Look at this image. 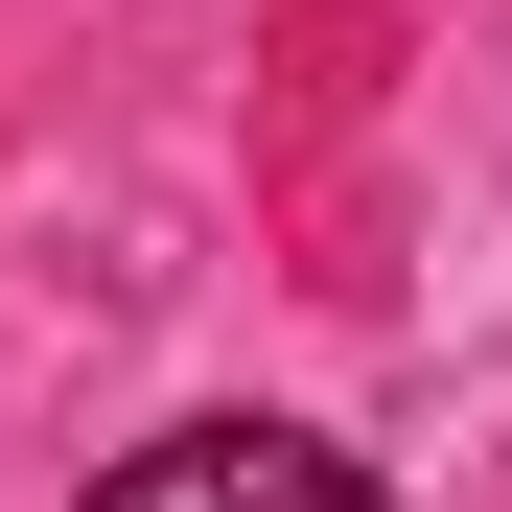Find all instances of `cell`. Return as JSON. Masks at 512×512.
<instances>
[{"instance_id":"1","label":"cell","mask_w":512,"mask_h":512,"mask_svg":"<svg viewBox=\"0 0 512 512\" xmlns=\"http://www.w3.org/2000/svg\"><path fill=\"white\" fill-rule=\"evenodd\" d=\"M94 512H396L350 443H303V419H187V443L94 466Z\"/></svg>"}]
</instances>
